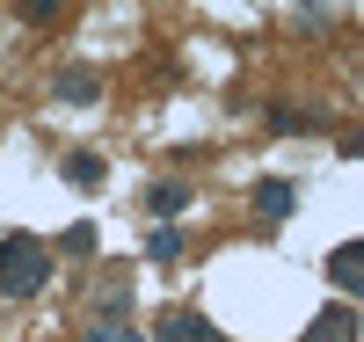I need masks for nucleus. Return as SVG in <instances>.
I'll list each match as a JSON object with an SVG mask.
<instances>
[{"mask_svg":"<svg viewBox=\"0 0 364 342\" xmlns=\"http://www.w3.org/2000/svg\"><path fill=\"white\" fill-rule=\"evenodd\" d=\"M51 277V247L37 233H0V299H29Z\"/></svg>","mask_w":364,"mask_h":342,"instance_id":"f257e3e1","label":"nucleus"},{"mask_svg":"<svg viewBox=\"0 0 364 342\" xmlns=\"http://www.w3.org/2000/svg\"><path fill=\"white\" fill-rule=\"evenodd\" d=\"M154 342H226V335L211 328L204 314H190V306H168V314L154 321Z\"/></svg>","mask_w":364,"mask_h":342,"instance_id":"f03ea898","label":"nucleus"},{"mask_svg":"<svg viewBox=\"0 0 364 342\" xmlns=\"http://www.w3.org/2000/svg\"><path fill=\"white\" fill-rule=\"evenodd\" d=\"M328 277H336V292L364 299V240H343L336 255H328Z\"/></svg>","mask_w":364,"mask_h":342,"instance_id":"7ed1b4c3","label":"nucleus"},{"mask_svg":"<svg viewBox=\"0 0 364 342\" xmlns=\"http://www.w3.org/2000/svg\"><path fill=\"white\" fill-rule=\"evenodd\" d=\"M306 342H357V314H350V306H321Z\"/></svg>","mask_w":364,"mask_h":342,"instance_id":"20e7f679","label":"nucleus"},{"mask_svg":"<svg viewBox=\"0 0 364 342\" xmlns=\"http://www.w3.org/2000/svg\"><path fill=\"white\" fill-rule=\"evenodd\" d=\"M291 204H299L291 182H255V211H262L269 226H284V219H291Z\"/></svg>","mask_w":364,"mask_h":342,"instance_id":"39448f33","label":"nucleus"},{"mask_svg":"<svg viewBox=\"0 0 364 342\" xmlns=\"http://www.w3.org/2000/svg\"><path fill=\"white\" fill-rule=\"evenodd\" d=\"M182 204H190V182H154V190H146V211H154V219H175Z\"/></svg>","mask_w":364,"mask_h":342,"instance_id":"423d86ee","label":"nucleus"},{"mask_svg":"<svg viewBox=\"0 0 364 342\" xmlns=\"http://www.w3.org/2000/svg\"><path fill=\"white\" fill-rule=\"evenodd\" d=\"M102 153H66V182H80V190H102Z\"/></svg>","mask_w":364,"mask_h":342,"instance_id":"0eeeda50","label":"nucleus"},{"mask_svg":"<svg viewBox=\"0 0 364 342\" xmlns=\"http://www.w3.org/2000/svg\"><path fill=\"white\" fill-rule=\"evenodd\" d=\"M51 95H58V102H95V95H102V80H95V73H58Z\"/></svg>","mask_w":364,"mask_h":342,"instance_id":"6e6552de","label":"nucleus"},{"mask_svg":"<svg viewBox=\"0 0 364 342\" xmlns=\"http://www.w3.org/2000/svg\"><path fill=\"white\" fill-rule=\"evenodd\" d=\"M146 255H154V262L182 255V226H154V233H146Z\"/></svg>","mask_w":364,"mask_h":342,"instance_id":"1a4fd4ad","label":"nucleus"},{"mask_svg":"<svg viewBox=\"0 0 364 342\" xmlns=\"http://www.w3.org/2000/svg\"><path fill=\"white\" fill-rule=\"evenodd\" d=\"M80 342H146V335H139L132 321H95V328H87Z\"/></svg>","mask_w":364,"mask_h":342,"instance_id":"9d476101","label":"nucleus"},{"mask_svg":"<svg viewBox=\"0 0 364 342\" xmlns=\"http://www.w3.org/2000/svg\"><path fill=\"white\" fill-rule=\"evenodd\" d=\"M95 306H102V314L117 321V314H124V306H132V284H124V277H109V284L95 292Z\"/></svg>","mask_w":364,"mask_h":342,"instance_id":"9b49d317","label":"nucleus"},{"mask_svg":"<svg viewBox=\"0 0 364 342\" xmlns=\"http://www.w3.org/2000/svg\"><path fill=\"white\" fill-rule=\"evenodd\" d=\"M58 247H66V255H95V226H66Z\"/></svg>","mask_w":364,"mask_h":342,"instance_id":"f8f14e48","label":"nucleus"},{"mask_svg":"<svg viewBox=\"0 0 364 342\" xmlns=\"http://www.w3.org/2000/svg\"><path fill=\"white\" fill-rule=\"evenodd\" d=\"M269 124H277V132H306L314 117H306V109H269Z\"/></svg>","mask_w":364,"mask_h":342,"instance_id":"ddd939ff","label":"nucleus"}]
</instances>
